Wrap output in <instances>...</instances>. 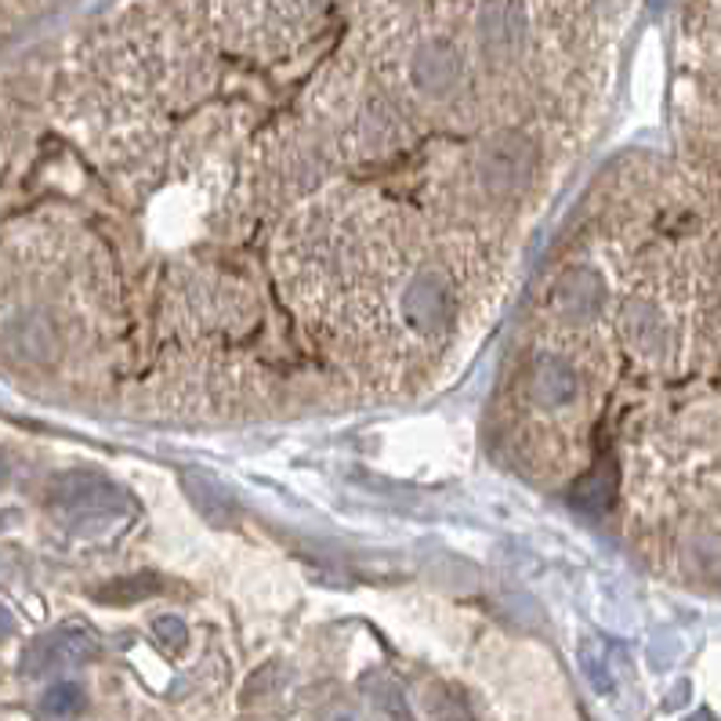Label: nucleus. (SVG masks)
I'll use <instances>...</instances> for the list:
<instances>
[{"mask_svg":"<svg viewBox=\"0 0 721 721\" xmlns=\"http://www.w3.org/2000/svg\"><path fill=\"white\" fill-rule=\"evenodd\" d=\"M533 167H536L533 142L522 131H497L493 138H486V145L479 149V164H475L482 189L497 200L519 197L530 186Z\"/></svg>","mask_w":721,"mask_h":721,"instance_id":"obj_1","label":"nucleus"},{"mask_svg":"<svg viewBox=\"0 0 721 721\" xmlns=\"http://www.w3.org/2000/svg\"><path fill=\"white\" fill-rule=\"evenodd\" d=\"M606 279L595 273V268H566L555 287H552V298H547V304H552L555 320L566 323V326H591L598 315H602L606 309Z\"/></svg>","mask_w":721,"mask_h":721,"instance_id":"obj_2","label":"nucleus"},{"mask_svg":"<svg viewBox=\"0 0 721 721\" xmlns=\"http://www.w3.org/2000/svg\"><path fill=\"white\" fill-rule=\"evenodd\" d=\"M99 653V642H95L91 631L84 628H63V631H52L44 634L41 642H33L26 656H22V670L33 678L41 675H55V670H66V667H80Z\"/></svg>","mask_w":721,"mask_h":721,"instance_id":"obj_3","label":"nucleus"},{"mask_svg":"<svg viewBox=\"0 0 721 721\" xmlns=\"http://www.w3.org/2000/svg\"><path fill=\"white\" fill-rule=\"evenodd\" d=\"M402 315L418 334H439L454 320V298L446 284L435 273H418L410 279L407 295H402Z\"/></svg>","mask_w":721,"mask_h":721,"instance_id":"obj_4","label":"nucleus"},{"mask_svg":"<svg viewBox=\"0 0 721 721\" xmlns=\"http://www.w3.org/2000/svg\"><path fill=\"white\" fill-rule=\"evenodd\" d=\"M413 88L421 95H446L461 80V55L450 41H424L410 58Z\"/></svg>","mask_w":721,"mask_h":721,"instance_id":"obj_5","label":"nucleus"},{"mask_svg":"<svg viewBox=\"0 0 721 721\" xmlns=\"http://www.w3.org/2000/svg\"><path fill=\"white\" fill-rule=\"evenodd\" d=\"M525 385H530V399L544 410L566 407V402H573L580 392L577 370H573V366L562 356H536L533 366H530V377H525Z\"/></svg>","mask_w":721,"mask_h":721,"instance_id":"obj_6","label":"nucleus"},{"mask_svg":"<svg viewBox=\"0 0 721 721\" xmlns=\"http://www.w3.org/2000/svg\"><path fill=\"white\" fill-rule=\"evenodd\" d=\"M620 326H623V334H628L631 348L645 352V356H650V352H659V345H664V337H667L664 315H659L653 301H642V298L623 304Z\"/></svg>","mask_w":721,"mask_h":721,"instance_id":"obj_7","label":"nucleus"},{"mask_svg":"<svg viewBox=\"0 0 721 721\" xmlns=\"http://www.w3.org/2000/svg\"><path fill=\"white\" fill-rule=\"evenodd\" d=\"M181 490L192 500V508L214 525V530H232L236 525V511H232L229 497L214 479H207L200 472H181Z\"/></svg>","mask_w":721,"mask_h":721,"instance_id":"obj_8","label":"nucleus"},{"mask_svg":"<svg viewBox=\"0 0 721 721\" xmlns=\"http://www.w3.org/2000/svg\"><path fill=\"white\" fill-rule=\"evenodd\" d=\"M156 591H160V580H156L153 573H134V577L106 584V588L95 598L106 602V606H131V602H142V598H149Z\"/></svg>","mask_w":721,"mask_h":721,"instance_id":"obj_9","label":"nucleus"},{"mask_svg":"<svg viewBox=\"0 0 721 721\" xmlns=\"http://www.w3.org/2000/svg\"><path fill=\"white\" fill-rule=\"evenodd\" d=\"M370 703H374V711L381 721H413L407 696H402V689L388 678L374 681L370 686Z\"/></svg>","mask_w":721,"mask_h":721,"instance_id":"obj_10","label":"nucleus"},{"mask_svg":"<svg viewBox=\"0 0 721 721\" xmlns=\"http://www.w3.org/2000/svg\"><path fill=\"white\" fill-rule=\"evenodd\" d=\"M84 700H88V696H84L77 681H58V686H52L44 696V711L55 714V718H69V714L80 711Z\"/></svg>","mask_w":721,"mask_h":721,"instance_id":"obj_11","label":"nucleus"},{"mask_svg":"<svg viewBox=\"0 0 721 721\" xmlns=\"http://www.w3.org/2000/svg\"><path fill=\"white\" fill-rule=\"evenodd\" d=\"M580 667L584 675H588V681L598 689V692H613V681H609V667H606V656L598 653L595 642H584L580 650Z\"/></svg>","mask_w":721,"mask_h":721,"instance_id":"obj_12","label":"nucleus"},{"mask_svg":"<svg viewBox=\"0 0 721 721\" xmlns=\"http://www.w3.org/2000/svg\"><path fill=\"white\" fill-rule=\"evenodd\" d=\"M153 634H156V642H160L164 650H170V653H178L181 645L189 642L186 623H181L178 617H170V613H164V617H156V620H153Z\"/></svg>","mask_w":721,"mask_h":721,"instance_id":"obj_13","label":"nucleus"},{"mask_svg":"<svg viewBox=\"0 0 721 721\" xmlns=\"http://www.w3.org/2000/svg\"><path fill=\"white\" fill-rule=\"evenodd\" d=\"M8 631H11V613H8L4 606H0V639H4Z\"/></svg>","mask_w":721,"mask_h":721,"instance_id":"obj_14","label":"nucleus"},{"mask_svg":"<svg viewBox=\"0 0 721 721\" xmlns=\"http://www.w3.org/2000/svg\"><path fill=\"white\" fill-rule=\"evenodd\" d=\"M692 721H714L711 714H703V718H692Z\"/></svg>","mask_w":721,"mask_h":721,"instance_id":"obj_15","label":"nucleus"}]
</instances>
